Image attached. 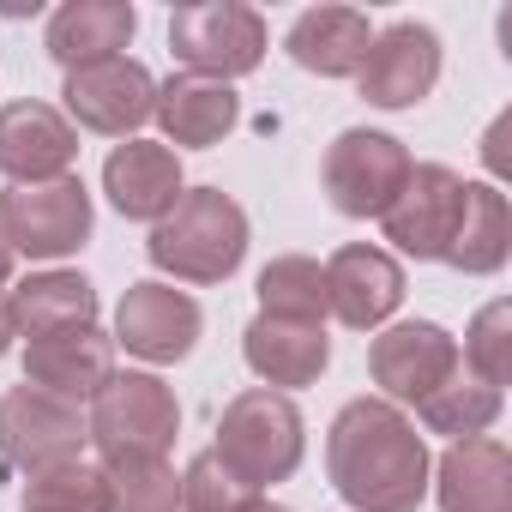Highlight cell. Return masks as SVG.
<instances>
[{
  "label": "cell",
  "instance_id": "obj_1",
  "mask_svg": "<svg viewBox=\"0 0 512 512\" xmlns=\"http://www.w3.org/2000/svg\"><path fill=\"white\" fill-rule=\"evenodd\" d=\"M428 470L434 458L416 422L374 392L350 398L326 428V476L356 512H416L428 500Z\"/></svg>",
  "mask_w": 512,
  "mask_h": 512
},
{
  "label": "cell",
  "instance_id": "obj_2",
  "mask_svg": "<svg viewBox=\"0 0 512 512\" xmlns=\"http://www.w3.org/2000/svg\"><path fill=\"white\" fill-rule=\"evenodd\" d=\"M145 260L175 284H223L247 260V211L223 187H187L169 217L151 223Z\"/></svg>",
  "mask_w": 512,
  "mask_h": 512
},
{
  "label": "cell",
  "instance_id": "obj_3",
  "mask_svg": "<svg viewBox=\"0 0 512 512\" xmlns=\"http://www.w3.org/2000/svg\"><path fill=\"white\" fill-rule=\"evenodd\" d=\"M223 470L241 482V488H272V482H290L302 470V452H308V422L296 410L290 392H272V386H247L223 404L217 416V446Z\"/></svg>",
  "mask_w": 512,
  "mask_h": 512
},
{
  "label": "cell",
  "instance_id": "obj_4",
  "mask_svg": "<svg viewBox=\"0 0 512 512\" xmlns=\"http://www.w3.org/2000/svg\"><path fill=\"white\" fill-rule=\"evenodd\" d=\"M175 434H181V404H175V386H163L157 374H115L85 416V440L103 470L163 464L175 452Z\"/></svg>",
  "mask_w": 512,
  "mask_h": 512
},
{
  "label": "cell",
  "instance_id": "obj_5",
  "mask_svg": "<svg viewBox=\"0 0 512 512\" xmlns=\"http://www.w3.org/2000/svg\"><path fill=\"white\" fill-rule=\"evenodd\" d=\"M266 49H272L266 19L241 0H193V7L169 13V55L193 79H217V85L247 79L260 73Z\"/></svg>",
  "mask_w": 512,
  "mask_h": 512
},
{
  "label": "cell",
  "instance_id": "obj_6",
  "mask_svg": "<svg viewBox=\"0 0 512 512\" xmlns=\"http://www.w3.org/2000/svg\"><path fill=\"white\" fill-rule=\"evenodd\" d=\"M410 169H416V157L404 151V139H392L380 127H344L326 145L320 187H326L332 211H344V217H386L392 199L404 193Z\"/></svg>",
  "mask_w": 512,
  "mask_h": 512
},
{
  "label": "cell",
  "instance_id": "obj_7",
  "mask_svg": "<svg viewBox=\"0 0 512 512\" xmlns=\"http://www.w3.org/2000/svg\"><path fill=\"white\" fill-rule=\"evenodd\" d=\"M91 193L79 175L61 181H37V187H7L0 193V235H7L13 260H67L91 241Z\"/></svg>",
  "mask_w": 512,
  "mask_h": 512
},
{
  "label": "cell",
  "instance_id": "obj_8",
  "mask_svg": "<svg viewBox=\"0 0 512 512\" xmlns=\"http://www.w3.org/2000/svg\"><path fill=\"white\" fill-rule=\"evenodd\" d=\"M85 410L79 404H61L37 386H13L0 398V464L7 470H55V464H73L85 458Z\"/></svg>",
  "mask_w": 512,
  "mask_h": 512
},
{
  "label": "cell",
  "instance_id": "obj_9",
  "mask_svg": "<svg viewBox=\"0 0 512 512\" xmlns=\"http://www.w3.org/2000/svg\"><path fill=\"white\" fill-rule=\"evenodd\" d=\"M464 368V356H458V338L446 332V326H434V320H404V326H386L374 344H368V374H374V398H386V404H422L428 392H440L452 374Z\"/></svg>",
  "mask_w": 512,
  "mask_h": 512
},
{
  "label": "cell",
  "instance_id": "obj_10",
  "mask_svg": "<svg viewBox=\"0 0 512 512\" xmlns=\"http://www.w3.org/2000/svg\"><path fill=\"white\" fill-rule=\"evenodd\" d=\"M61 115L85 133H103V139H133L151 109H157V79L133 61V55H115V61H97V67H79L67 73L61 85Z\"/></svg>",
  "mask_w": 512,
  "mask_h": 512
},
{
  "label": "cell",
  "instance_id": "obj_11",
  "mask_svg": "<svg viewBox=\"0 0 512 512\" xmlns=\"http://www.w3.org/2000/svg\"><path fill=\"white\" fill-rule=\"evenodd\" d=\"M464 223V175L452 163H416L392 211L380 217L386 241L404 260H446V247Z\"/></svg>",
  "mask_w": 512,
  "mask_h": 512
},
{
  "label": "cell",
  "instance_id": "obj_12",
  "mask_svg": "<svg viewBox=\"0 0 512 512\" xmlns=\"http://www.w3.org/2000/svg\"><path fill=\"white\" fill-rule=\"evenodd\" d=\"M440 85V37L416 19H398L386 31H374L362 67H356V91L374 109H416L428 103Z\"/></svg>",
  "mask_w": 512,
  "mask_h": 512
},
{
  "label": "cell",
  "instance_id": "obj_13",
  "mask_svg": "<svg viewBox=\"0 0 512 512\" xmlns=\"http://www.w3.org/2000/svg\"><path fill=\"white\" fill-rule=\"evenodd\" d=\"M199 332H205L199 302H193L187 290H175V284H157V278L127 284V296H121V308H115V344H121L127 356L151 362V368H169V362L193 356Z\"/></svg>",
  "mask_w": 512,
  "mask_h": 512
},
{
  "label": "cell",
  "instance_id": "obj_14",
  "mask_svg": "<svg viewBox=\"0 0 512 512\" xmlns=\"http://www.w3.org/2000/svg\"><path fill=\"white\" fill-rule=\"evenodd\" d=\"M79 163V127L43 103V97H19L0 109V175L7 187H37V181H61Z\"/></svg>",
  "mask_w": 512,
  "mask_h": 512
},
{
  "label": "cell",
  "instance_id": "obj_15",
  "mask_svg": "<svg viewBox=\"0 0 512 512\" xmlns=\"http://www.w3.org/2000/svg\"><path fill=\"white\" fill-rule=\"evenodd\" d=\"M404 302V266L374 241H350L326 260V314L350 332H380Z\"/></svg>",
  "mask_w": 512,
  "mask_h": 512
},
{
  "label": "cell",
  "instance_id": "obj_16",
  "mask_svg": "<svg viewBox=\"0 0 512 512\" xmlns=\"http://www.w3.org/2000/svg\"><path fill=\"white\" fill-rule=\"evenodd\" d=\"M109 380H115V338L103 326H67L49 338H25V386L61 404H91Z\"/></svg>",
  "mask_w": 512,
  "mask_h": 512
},
{
  "label": "cell",
  "instance_id": "obj_17",
  "mask_svg": "<svg viewBox=\"0 0 512 512\" xmlns=\"http://www.w3.org/2000/svg\"><path fill=\"white\" fill-rule=\"evenodd\" d=\"M428 476L440 512H512V452L494 434L452 440Z\"/></svg>",
  "mask_w": 512,
  "mask_h": 512
},
{
  "label": "cell",
  "instance_id": "obj_18",
  "mask_svg": "<svg viewBox=\"0 0 512 512\" xmlns=\"http://www.w3.org/2000/svg\"><path fill=\"white\" fill-rule=\"evenodd\" d=\"M103 193H109V205H115L127 223H157V217H169V205L187 193L181 157H175L169 145H157V139H127V145H115L109 163H103Z\"/></svg>",
  "mask_w": 512,
  "mask_h": 512
},
{
  "label": "cell",
  "instance_id": "obj_19",
  "mask_svg": "<svg viewBox=\"0 0 512 512\" xmlns=\"http://www.w3.org/2000/svg\"><path fill=\"white\" fill-rule=\"evenodd\" d=\"M241 356L272 392H296L314 386L332 362V338L314 320H278V314H253V326L241 332Z\"/></svg>",
  "mask_w": 512,
  "mask_h": 512
},
{
  "label": "cell",
  "instance_id": "obj_20",
  "mask_svg": "<svg viewBox=\"0 0 512 512\" xmlns=\"http://www.w3.org/2000/svg\"><path fill=\"white\" fill-rule=\"evenodd\" d=\"M139 31V7L127 0H67V7L49 13V31H43V49L61 73H79V67H97V61H115Z\"/></svg>",
  "mask_w": 512,
  "mask_h": 512
},
{
  "label": "cell",
  "instance_id": "obj_21",
  "mask_svg": "<svg viewBox=\"0 0 512 512\" xmlns=\"http://www.w3.org/2000/svg\"><path fill=\"white\" fill-rule=\"evenodd\" d=\"M151 121L163 127V139L181 151H211L229 139V127L241 121V97L217 79H193V73H169L157 85V109Z\"/></svg>",
  "mask_w": 512,
  "mask_h": 512
},
{
  "label": "cell",
  "instance_id": "obj_22",
  "mask_svg": "<svg viewBox=\"0 0 512 512\" xmlns=\"http://www.w3.org/2000/svg\"><path fill=\"white\" fill-rule=\"evenodd\" d=\"M368 43H374L368 13H356V7H308V13L290 25L284 55H290L302 73H314V79H356Z\"/></svg>",
  "mask_w": 512,
  "mask_h": 512
},
{
  "label": "cell",
  "instance_id": "obj_23",
  "mask_svg": "<svg viewBox=\"0 0 512 512\" xmlns=\"http://www.w3.org/2000/svg\"><path fill=\"white\" fill-rule=\"evenodd\" d=\"M512 253V205L494 181H464V223L446 247V266L464 278H494Z\"/></svg>",
  "mask_w": 512,
  "mask_h": 512
},
{
  "label": "cell",
  "instance_id": "obj_24",
  "mask_svg": "<svg viewBox=\"0 0 512 512\" xmlns=\"http://www.w3.org/2000/svg\"><path fill=\"white\" fill-rule=\"evenodd\" d=\"M19 338H49L67 326H97V290L85 272H31L25 284L7 290Z\"/></svg>",
  "mask_w": 512,
  "mask_h": 512
},
{
  "label": "cell",
  "instance_id": "obj_25",
  "mask_svg": "<svg viewBox=\"0 0 512 512\" xmlns=\"http://www.w3.org/2000/svg\"><path fill=\"white\" fill-rule=\"evenodd\" d=\"M253 290H260V314L326 326V266L314 260V253H278Z\"/></svg>",
  "mask_w": 512,
  "mask_h": 512
},
{
  "label": "cell",
  "instance_id": "obj_26",
  "mask_svg": "<svg viewBox=\"0 0 512 512\" xmlns=\"http://www.w3.org/2000/svg\"><path fill=\"white\" fill-rule=\"evenodd\" d=\"M500 416V386H482L470 368H458L440 392H428L416 404V422L428 434H452V440H470V434H488Z\"/></svg>",
  "mask_w": 512,
  "mask_h": 512
},
{
  "label": "cell",
  "instance_id": "obj_27",
  "mask_svg": "<svg viewBox=\"0 0 512 512\" xmlns=\"http://www.w3.org/2000/svg\"><path fill=\"white\" fill-rule=\"evenodd\" d=\"M19 512H109V476H103L97 458L37 470V476H25Z\"/></svg>",
  "mask_w": 512,
  "mask_h": 512
},
{
  "label": "cell",
  "instance_id": "obj_28",
  "mask_svg": "<svg viewBox=\"0 0 512 512\" xmlns=\"http://www.w3.org/2000/svg\"><path fill=\"white\" fill-rule=\"evenodd\" d=\"M458 356H464V368H470L482 386H506V374H512V302H488V308L470 320Z\"/></svg>",
  "mask_w": 512,
  "mask_h": 512
},
{
  "label": "cell",
  "instance_id": "obj_29",
  "mask_svg": "<svg viewBox=\"0 0 512 512\" xmlns=\"http://www.w3.org/2000/svg\"><path fill=\"white\" fill-rule=\"evenodd\" d=\"M109 476V512H181V476L163 464H115Z\"/></svg>",
  "mask_w": 512,
  "mask_h": 512
},
{
  "label": "cell",
  "instance_id": "obj_30",
  "mask_svg": "<svg viewBox=\"0 0 512 512\" xmlns=\"http://www.w3.org/2000/svg\"><path fill=\"white\" fill-rule=\"evenodd\" d=\"M247 500H253V488H241L217 452H199L181 470V512H241Z\"/></svg>",
  "mask_w": 512,
  "mask_h": 512
},
{
  "label": "cell",
  "instance_id": "obj_31",
  "mask_svg": "<svg viewBox=\"0 0 512 512\" xmlns=\"http://www.w3.org/2000/svg\"><path fill=\"white\" fill-rule=\"evenodd\" d=\"M506 133H512V109L488 127V139H482V163L494 169V175H512V151H506Z\"/></svg>",
  "mask_w": 512,
  "mask_h": 512
},
{
  "label": "cell",
  "instance_id": "obj_32",
  "mask_svg": "<svg viewBox=\"0 0 512 512\" xmlns=\"http://www.w3.org/2000/svg\"><path fill=\"white\" fill-rule=\"evenodd\" d=\"M19 344V320H13V302H7V290H0V356H7Z\"/></svg>",
  "mask_w": 512,
  "mask_h": 512
},
{
  "label": "cell",
  "instance_id": "obj_33",
  "mask_svg": "<svg viewBox=\"0 0 512 512\" xmlns=\"http://www.w3.org/2000/svg\"><path fill=\"white\" fill-rule=\"evenodd\" d=\"M7 278H13V247H7V235H0V290H7Z\"/></svg>",
  "mask_w": 512,
  "mask_h": 512
},
{
  "label": "cell",
  "instance_id": "obj_34",
  "mask_svg": "<svg viewBox=\"0 0 512 512\" xmlns=\"http://www.w3.org/2000/svg\"><path fill=\"white\" fill-rule=\"evenodd\" d=\"M241 512H290V506H278V500H260V494H253V500H247Z\"/></svg>",
  "mask_w": 512,
  "mask_h": 512
}]
</instances>
